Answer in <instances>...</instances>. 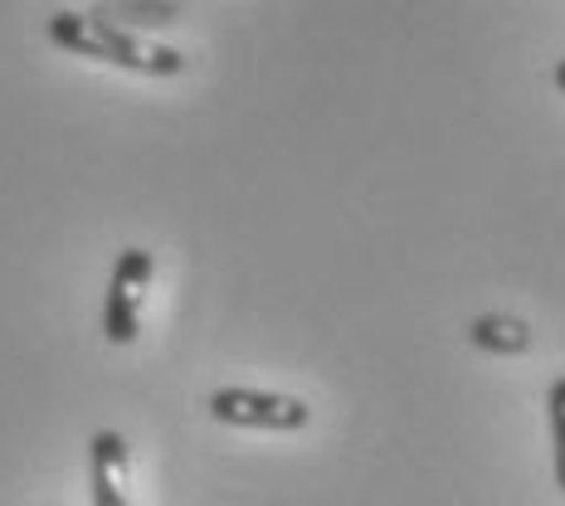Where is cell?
Masks as SVG:
<instances>
[{
	"mask_svg": "<svg viewBox=\"0 0 565 506\" xmlns=\"http://www.w3.org/2000/svg\"><path fill=\"white\" fill-rule=\"evenodd\" d=\"M50 40L58 50L78 54V58H98V64L113 68H132V74H151V78H171L185 68L181 50H167V44H147L137 40L132 30L103 25L93 15H74V10H58L50 15Z\"/></svg>",
	"mask_w": 565,
	"mask_h": 506,
	"instance_id": "1",
	"label": "cell"
},
{
	"mask_svg": "<svg viewBox=\"0 0 565 506\" xmlns=\"http://www.w3.org/2000/svg\"><path fill=\"white\" fill-rule=\"evenodd\" d=\"M210 415L234 429H268V433H298L312 423V409L292 395L249 390V385H225L210 395Z\"/></svg>",
	"mask_w": 565,
	"mask_h": 506,
	"instance_id": "2",
	"label": "cell"
},
{
	"mask_svg": "<svg viewBox=\"0 0 565 506\" xmlns=\"http://www.w3.org/2000/svg\"><path fill=\"white\" fill-rule=\"evenodd\" d=\"M151 254L147 249H122L108 278V298H103V336L113 346H132L141 332V302L151 288Z\"/></svg>",
	"mask_w": 565,
	"mask_h": 506,
	"instance_id": "3",
	"label": "cell"
},
{
	"mask_svg": "<svg viewBox=\"0 0 565 506\" xmlns=\"http://www.w3.org/2000/svg\"><path fill=\"white\" fill-rule=\"evenodd\" d=\"M127 473H132V449L122 433L98 429L88 439V487L93 506H132L127 502Z\"/></svg>",
	"mask_w": 565,
	"mask_h": 506,
	"instance_id": "4",
	"label": "cell"
},
{
	"mask_svg": "<svg viewBox=\"0 0 565 506\" xmlns=\"http://www.w3.org/2000/svg\"><path fill=\"white\" fill-rule=\"evenodd\" d=\"M93 20L103 25H117V30H157V25H175L181 20V6L175 0H108V6L93 10Z\"/></svg>",
	"mask_w": 565,
	"mask_h": 506,
	"instance_id": "5",
	"label": "cell"
},
{
	"mask_svg": "<svg viewBox=\"0 0 565 506\" xmlns=\"http://www.w3.org/2000/svg\"><path fill=\"white\" fill-rule=\"evenodd\" d=\"M468 336L478 351H498V356H522L532 346V326L516 322V316H478Z\"/></svg>",
	"mask_w": 565,
	"mask_h": 506,
	"instance_id": "6",
	"label": "cell"
},
{
	"mask_svg": "<svg viewBox=\"0 0 565 506\" xmlns=\"http://www.w3.org/2000/svg\"><path fill=\"white\" fill-rule=\"evenodd\" d=\"M546 409H551V449H556V487L565 492V375L551 380Z\"/></svg>",
	"mask_w": 565,
	"mask_h": 506,
	"instance_id": "7",
	"label": "cell"
},
{
	"mask_svg": "<svg viewBox=\"0 0 565 506\" xmlns=\"http://www.w3.org/2000/svg\"><path fill=\"white\" fill-rule=\"evenodd\" d=\"M556 88L565 93V58H561V64H556Z\"/></svg>",
	"mask_w": 565,
	"mask_h": 506,
	"instance_id": "8",
	"label": "cell"
}]
</instances>
